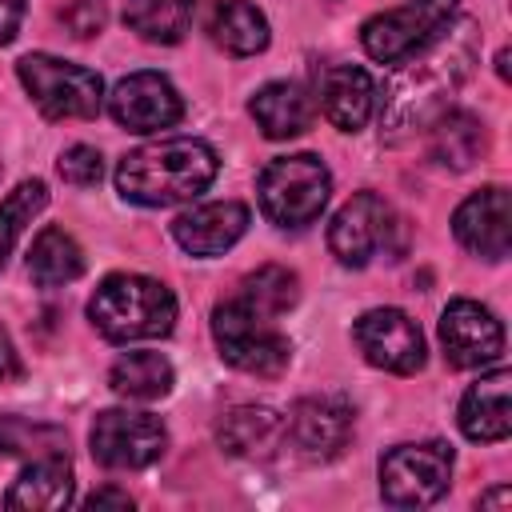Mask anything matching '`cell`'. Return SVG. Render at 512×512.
Wrapping results in <instances>:
<instances>
[{
    "instance_id": "cell-1",
    "label": "cell",
    "mask_w": 512,
    "mask_h": 512,
    "mask_svg": "<svg viewBox=\"0 0 512 512\" xmlns=\"http://www.w3.org/2000/svg\"><path fill=\"white\" fill-rule=\"evenodd\" d=\"M476 48H480L476 24L452 20L440 36H432L424 48L400 60V72L384 88V108H380L384 136L404 140L412 132H424L436 116H444L476 64Z\"/></svg>"
},
{
    "instance_id": "cell-24",
    "label": "cell",
    "mask_w": 512,
    "mask_h": 512,
    "mask_svg": "<svg viewBox=\"0 0 512 512\" xmlns=\"http://www.w3.org/2000/svg\"><path fill=\"white\" fill-rule=\"evenodd\" d=\"M84 272V252L64 228H44L28 248V276L40 288H60Z\"/></svg>"
},
{
    "instance_id": "cell-28",
    "label": "cell",
    "mask_w": 512,
    "mask_h": 512,
    "mask_svg": "<svg viewBox=\"0 0 512 512\" xmlns=\"http://www.w3.org/2000/svg\"><path fill=\"white\" fill-rule=\"evenodd\" d=\"M64 432L52 424H32L20 416H0V456H24V460H40V456H60L64 452Z\"/></svg>"
},
{
    "instance_id": "cell-2",
    "label": "cell",
    "mask_w": 512,
    "mask_h": 512,
    "mask_svg": "<svg viewBox=\"0 0 512 512\" xmlns=\"http://www.w3.org/2000/svg\"><path fill=\"white\" fill-rule=\"evenodd\" d=\"M216 152L196 136H168L132 148L116 168V188L124 200L144 208H168L200 196L216 180Z\"/></svg>"
},
{
    "instance_id": "cell-11",
    "label": "cell",
    "mask_w": 512,
    "mask_h": 512,
    "mask_svg": "<svg viewBox=\"0 0 512 512\" xmlns=\"http://www.w3.org/2000/svg\"><path fill=\"white\" fill-rule=\"evenodd\" d=\"M356 348L364 352L368 364L396 372V376H412L424 368V336L420 324L400 312V308H372L356 320L352 328Z\"/></svg>"
},
{
    "instance_id": "cell-29",
    "label": "cell",
    "mask_w": 512,
    "mask_h": 512,
    "mask_svg": "<svg viewBox=\"0 0 512 512\" xmlns=\"http://www.w3.org/2000/svg\"><path fill=\"white\" fill-rule=\"evenodd\" d=\"M44 204H48V188H44L40 180H24V184H16V188L4 196V204H0V268H4V256L12 252L16 236L24 232V224H28Z\"/></svg>"
},
{
    "instance_id": "cell-7",
    "label": "cell",
    "mask_w": 512,
    "mask_h": 512,
    "mask_svg": "<svg viewBox=\"0 0 512 512\" xmlns=\"http://www.w3.org/2000/svg\"><path fill=\"white\" fill-rule=\"evenodd\" d=\"M460 0H408L400 8H388L372 16L360 28V44L380 64H400L416 48H424L432 36H440L456 20Z\"/></svg>"
},
{
    "instance_id": "cell-36",
    "label": "cell",
    "mask_w": 512,
    "mask_h": 512,
    "mask_svg": "<svg viewBox=\"0 0 512 512\" xmlns=\"http://www.w3.org/2000/svg\"><path fill=\"white\" fill-rule=\"evenodd\" d=\"M496 72H500V80H508V52L496 56Z\"/></svg>"
},
{
    "instance_id": "cell-27",
    "label": "cell",
    "mask_w": 512,
    "mask_h": 512,
    "mask_svg": "<svg viewBox=\"0 0 512 512\" xmlns=\"http://www.w3.org/2000/svg\"><path fill=\"white\" fill-rule=\"evenodd\" d=\"M236 296L244 304H252L256 312H264V316H280V312H288L296 304L300 280H296V272H288L280 264H264L252 276H244V284H240Z\"/></svg>"
},
{
    "instance_id": "cell-10",
    "label": "cell",
    "mask_w": 512,
    "mask_h": 512,
    "mask_svg": "<svg viewBox=\"0 0 512 512\" xmlns=\"http://www.w3.org/2000/svg\"><path fill=\"white\" fill-rule=\"evenodd\" d=\"M396 212L376 196V192H356L328 228V248L340 264L348 268H364L380 248H392V232H396Z\"/></svg>"
},
{
    "instance_id": "cell-23",
    "label": "cell",
    "mask_w": 512,
    "mask_h": 512,
    "mask_svg": "<svg viewBox=\"0 0 512 512\" xmlns=\"http://www.w3.org/2000/svg\"><path fill=\"white\" fill-rule=\"evenodd\" d=\"M428 152H432V160L436 164H444V168H456V172H464V168H472L480 156H484V124L472 116V112H444V116H436L432 124H428Z\"/></svg>"
},
{
    "instance_id": "cell-21",
    "label": "cell",
    "mask_w": 512,
    "mask_h": 512,
    "mask_svg": "<svg viewBox=\"0 0 512 512\" xmlns=\"http://www.w3.org/2000/svg\"><path fill=\"white\" fill-rule=\"evenodd\" d=\"M68 500H72V468L64 452L28 460V468L4 496L8 508H64Z\"/></svg>"
},
{
    "instance_id": "cell-18",
    "label": "cell",
    "mask_w": 512,
    "mask_h": 512,
    "mask_svg": "<svg viewBox=\"0 0 512 512\" xmlns=\"http://www.w3.org/2000/svg\"><path fill=\"white\" fill-rule=\"evenodd\" d=\"M372 76L356 64H332L320 72V108L340 132H360L372 116Z\"/></svg>"
},
{
    "instance_id": "cell-16",
    "label": "cell",
    "mask_w": 512,
    "mask_h": 512,
    "mask_svg": "<svg viewBox=\"0 0 512 512\" xmlns=\"http://www.w3.org/2000/svg\"><path fill=\"white\" fill-rule=\"evenodd\" d=\"M248 232V208L236 200L196 204L192 212H180L172 220V236L192 256H220Z\"/></svg>"
},
{
    "instance_id": "cell-25",
    "label": "cell",
    "mask_w": 512,
    "mask_h": 512,
    "mask_svg": "<svg viewBox=\"0 0 512 512\" xmlns=\"http://www.w3.org/2000/svg\"><path fill=\"white\" fill-rule=\"evenodd\" d=\"M108 384L124 400H160L172 392V364L160 352H128L112 364Z\"/></svg>"
},
{
    "instance_id": "cell-14",
    "label": "cell",
    "mask_w": 512,
    "mask_h": 512,
    "mask_svg": "<svg viewBox=\"0 0 512 512\" xmlns=\"http://www.w3.org/2000/svg\"><path fill=\"white\" fill-rule=\"evenodd\" d=\"M284 432L304 460H332L348 444L352 404L340 396H304L284 416Z\"/></svg>"
},
{
    "instance_id": "cell-9",
    "label": "cell",
    "mask_w": 512,
    "mask_h": 512,
    "mask_svg": "<svg viewBox=\"0 0 512 512\" xmlns=\"http://www.w3.org/2000/svg\"><path fill=\"white\" fill-rule=\"evenodd\" d=\"M88 444H92V460L104 468H144L164 456L168 432L152 412L108 408L92 420Z\"/></svg>"
},
{
    "instance_id": "cell-13",
    "label": "cell",
    "mask_w": 512,
    "mask_h": 512,
    "mask_svg": "<svg viewBox=\"0 0 512 512\" xmlns=\"http://www.w3.org/2000/svg\"><path fill=\"white\" fill-rule=\"evenodd\" d=\"M108 112L128 132H160L184 116V100L160 72H132L112 88Z\"/></svg>"
},
{
    "instance_id": "cell-33",
    "label": "cell",
    "mask_w": 512,
    "mask_h": 512,
    "mask_svg": "<svg viewBox=\"0 0 512 512\" xmlns=\"http://www.w3.org/2000/svg\"><path fill=\"white\" fill-rule=\"evenodd\" d=\"M84 508H132V496L128 492H116V488H100L84 500Z\"/></svg>"
},
{
    "instance_id": "cell-20",
    "label": "cell",
    "mask_w": 512,
    "mask_h": 512,
    "mask_svg": "<svg viewBox=\"0 0 512 512\" xmlns=\"http://www.w3.org/2000/svg\"><path fill=\"white\" fill-rule=\"evenodd\" d=\"M252 120L260 124V132L268 140H288V136H300L308 124H312V100L300 84H288V80H276V84H264L252 104H248Z\"/></svg>"
},
{
    "instance_id": "cell-4",
    "label": "cell",
    "mask_w": 512,
    "mask_h": 512,
    "mask_svg": "<svg viewBox=\"0 0 512 512\" xmlns=\"http://www.w3.org/2000/svg\"><path fill=\"white\" fill-rule=\"evenodd\" d=\"M256 192H260V208L272 224L304 228L324 212L328 192H332V176H328L324 160L312 152L276 156L256 176Z\"/></svg>"
},
{
    "instance_id": "cell-22",
    "label": "cell",
    "mask_w": 512,
    "mask_h": 512,
    "mask_svg": "<svg viewBox=\"0 0 512 512\" xmlns=\"http://www.w3.org/2000/svg\"><path fill=\"white\" fill-rule=\"evenodd\" d=\"M208 36L232 56H256L268 48V20L248 0H216L208 12Z\"/></svg>"
},
{
    "instance_id": "cell-6",
    "label": "cell",
    "mask_w": 512,
    "mask_h": 512,
    "mask_svg": "<svg viewBox=\"0 0 512 512\" xmlns=\"http://www.w3.org/2000/svg\"><path fill=\"white\" fill-rule=\"evenodd\" d=\"M16 76L48 120H92L100 112L104 84L92 68L32 52L16 64Z\"/></svg>"
},
{
    "instance_id": "cell-26",
    "label": "cell",
    "mask_w": 512,
    "mask_h": 512,
    "mask_svg": "<svg viewBox=\"0 0 512 512\" xmlns=\"http://www.w3.org/2000/svg\"><path fill=\"white\" fill-rule=\"evenodd\" d=\"M196 0H124V24L152 40V44H176L188 32Z\"/></svg>"
},
{
    "instance_id": "cell-12",
    "label": "cell",
    "mask_w": 512,
    "mask_h": 512,
    "mask_svg": "<svg viewBox=\"0 0 512 512\" xmlns=\"http://www.w3.org/2000/svg\"><path fill=\"white\" fill-rule=\"evenodd\" d=\"M440 348L452 368H484L504 356L500 320L476 300H452L440 316Z\"/></svg>"
},
{
    "instance_id": "cell-30",
    "label": "cell",
    "mask_w": 512,
    "mask_h": 512,
    "mask_svg": "<svg viewBox=\"0 0 512 512\" xmlns=\"http://www.w3.org/2000/svg\"><path fill=\"white\" fill-rule=\"evenodd\" d=\"M100 152L96 148H88V144H72V148H64L60 152V164H56V172L68 180V184H76V188H92L96 180H100Z\"/></svg>"
},
{
    "instance_id": "cell-8",
    "label": "cell",
    "mask_w": 512,
    "mask_h": 512,
    "mask_svg": "<svg viewBox=\"0 0 512 512\" xmlns=\"http://www.w3.org/2000/svg\"><path fill=\"white\" fill-rule=\"evenodd\" d=\"M452 480V448L432 444H400L380 460V492L392 508H424L448 492Z\"/></svg>"
},
{
    "instance_id": "cell-15",
    "label": "cell",
    "mask_w": 512,
    "mask_h": 512,
    "mask_svg": "<svg viewBox=\"0 0 512 512\" xmlns=\"http://www.w3.org/2000/svg\"><path fill=\"white\" fill-rule=\"evenodd\" d=\"M452 232L468 252H476L484 260H504L508 256V192L500 184L472 192L456 208Z\"/></svg>"
},
{
    "instance_id": "cell-19",
    "label": "cell",
    "mask_w": 512,
    "mask_h": 512,
    "mask_svg": "<svg viewBox=\"0 0 512 512\" xmlns=\"http://www.w3.org/2000/svg\"><path fill=\"white\" fill-rule=\"evenodd\" d=\"M460 432L476 444H500L512 432L508 416V368L480 376L460 400Z\"/></svg>"
},
{
    "instance_id": "cell-31",
    "label": "cell",
    "mask_w": 512,
    "mask_h": 512,
    "mask_svg": "<svg viewBox=\"0 0 512 512\" xmlns=\"http://www.w3.org/2000/svg\"><path fill=\"white\" fill-rule=\"evenodd\" d=\"M60 20L76 40H92L104 28V0H68L60 8Z\"/></svg>"
},
{
    "instance_id": "cell-17",
    "label": "cell",
    "mask_w": 512,
    "mask_h": 512,
    "mask_svg": "<svg viewBox=\"0 0 512 512\" xmlns=\"http://www.w3.org/2000/svg\"><path fill=\"white\" fill-rule=\"evenodd\" d=\"M216 440L228 456H244V460H268L280 444H288L284 432V416L276 408L264 404H240L232 412L220 416L216 424Z\"/></svg>"
},
{
    "instance_id": "cell-5",
    "label": "cell",
    "mask_w": 512,
    "mask_h": 512,
    "mask_svg": "<svg viewBox=\"0 0 512 512\" xmlns=\"http://www.w3.org/2000/svg\"><path fill=\"white\" fill-rule=\"evenodd\" d=\"M212 336H216L220 356L232 368L252 372V376H280L288 368V360H292V344H288V336L276 332L272 316L256 312L240 296L216 304Z\"/></svg>"
},
{
    "instance_id": "cell-32",
    "label": "cell",
    "mask_w": 512,
    "mask_h": 512,
    "mask_svg": "<svg viewBox=\"0 0 512 512\" xmlns=\"http://www.w3.org/2000/svg\"><path fill=\"white\" fill-rule=\"evenodd\" d=\"M20 16H24V0H0V44H8L16 36Z\"/></svg>"
},
{
    "instance_id": "cell-34",
    "label": "cell",
    "mask_w": 512,
    "mask_h": 512,
    "mask_svg": "<svg viewBox=\"0 0 512 512\" xmlns=\"http://www.w3.org/2000/svg\"><path fill=\"white\" fill-rule=\"evenodd\" d=\"M16 376H20V360H16L12 340H8L4 328H0V384H8V380H16Z\"/></svg>"
},
{
    "instance_id": "cell-3",
    "label": "cell",
    "mask_w": 512,
    "mask_h": 512,
    "mask_svg": "<svg viewBox=\"0 0 512 512\" xmlns=\"http://www.w3.org/2000/svg\"><path fill=\"white\" fill-rule=\"evenodd\" d=\"M88 320L100 336L128 344V340H152L168 336L176 324V300L160 280L116 272L104 276L100 288L88 300Z\"/></svg>"
},
{
    "instance_id": "cell-35",
    "label": "cell",
    "mask_w": 512,
    "mask_h": 512,
    "mask_svg": "<svg viewBox=\"0 0 512 512\" xmlns=\"http://www.w3.org/2000/svg\"><path fill=\"white\" fill-rule=\"evenodd\" d=\"M508 500H512V492H508V488H496V492L480 496V508H492V504H508Z\"/></svg>"
}]
</instances>
